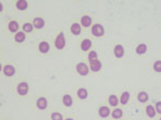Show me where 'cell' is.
I'll return each instance as SVG.
<instances>
[{
	"mask_svg": "<svg viewBox=\"0 0 161 120\" xmlns=\"http://www.w3.org/2000/svg\"><path fill=\"white\" fill-rule=\"evenodd\" d=\"M91 46H92V43H91V41L89 39H84L82 41V43H80V49L84 52L89 51L91 48Z\"/></svg>",
	"mask_w": 161,
	"mask_h": 120,
	"instance_id": "ba28073f",
	"label": "cell"
},
{
	"mask_svg": "<svg viewBox=\"0 0 161 120\" xmlns=\"http://www.w3.org/2000/svg\"><path fill=\"white\" fill-rule=\"evenodd\" d=\"M44 19L41 18V17H35V19H33V21H32V25H33V27L35 28H37V29H42L43 27H44Z\"/></svg>",
	"mask_w": 161,
	"mask_h": 120,
	"instance_id": "8fae6325",
	"label": "cell"
},
{
	"mask_svg": "<svg viewBox=\"0 0 161 120\" xmlns=\"http://www.w3.org/2000/svg\"><path fill=\"white\" fill-rule=\"evenodd\" d=\"M148 99H149V96H148L147 92H145V91H141V92H139V94H137V100H139L141 103L147 102Z\"/></svg>",
	"mask_w": 161,
	"mask_h": 120,
	"instance_id": "7402d4cb",
	"label": "cell"
},
{
	"mask_svg": "<svg viewBox=\"0 0 161 120\" xmlns=\"http://www.w3.org/2000/svg\"><path fill=\"white\" fill-rule=\"evenodd\" d=\"M156 114H157V112H156L155 106H153V105H148V106L146 107V115H147L149 118H154L156 116Z\"/></svg>",
	"mask_w": 161,
	"mask_h": 120,
	"instance_id": "603a6c76",
	"label": "cell"
},
{
	"mask_svg": "<svg viewBox=\"0 0 161 120\" xmlns=\"http://www.w3.org/2000/svg\"><path fill=\"white\" fill-rule=\"evenodd\" d=\"M29 91V85L26 83V82H23V83H19L17 85V93L19 96H26Z\"/></svg>",
	"mask_w": 161,
	"mask_h": 120,
	"instance_id": "277c9868",
	"label": "cell"
},
{
	"mask_svg": "<svg viewBox=\"0 0 161 120\" xmlns=\"http://www.w3.org/2000/svg\"><path fill=\"white\" fill-rule=\"evenodd\" d=\"M95 59H98V54H97V52H95V51L89 52L88 60L89 61H91V60H95Z\"/></svg>",
	"mask_w": 161,
	"mask_h": 120,
	"instance_id": "f1b7e54d",
	"label": "cell"
},
{
	"mask_svg": "<svg viewBox=\"0 0 161 120\" xmlns=\"http://www.w3.org/2000/svg\"><path fill=\"white\" fill-rule=\"evenodd\" d=\"M91 33L97 38H101L104 35V28L101 24H95L91 27Z\"/></svg>",
	"mask_w": 161,
	"mask_h": 120,
	"instance_id": "6da1fadb",
	"label": "cell"
},
{
	"mask_svg": "<svg viewBox=\"0 0 161 120\" xmlns=\"http://www.w3.org/2000/svg\"><path fill=\"white\" fill-rule=\"evenodd\" d=\"M78 99L85 100L87 99V96H88V92H87V90H86L85 88H80L78 90Z\"/></svg>",
	"mask_w": 161,
	"mask_h": 120,
	"instance_id": "cb8c5ba5",
	"label": "cell"
},
{
	"mask_svg": "<svg viewBox=\"0 0 161 120\" xmlns=\"http://www.w3.org/2000/svg\"><path fill=\"white\" fill-rule=\"evenodd\" d=\"M129 99H130V93H129L128 91H125V92H123L120 99H119V103L123 105H126L128 103Z\"/></svg>",
	"mask_w": 161,
	"mask_h": 120,
	"instance_id": "d6986e66",
	"label": "cell"
},
{
	"mask_svg": "<svg viewBox=\"0 0 161 120\" xmlns=\"http://www.w3.org/2000/svg\"><path fill=\"white\" fill-rule=\"evenodd\" d=\"M109 103H110L111 106L116 107L118 104H119V99H118L115 94H111V96H109Z\"/></svg>",
	"mask_w": 161,
	"mask_h": 120,
	"instance_id": "ffe728a7",
	"label": "cell"
},
{
	"mask_svg": "<svg viewBox=\"0 0 161 120\" xmlns=\"http://www.w3.org/2000/svg\"><path fill=\"white\" fill-rule=\"evenodd\" d=\"M135 52H137V55H144L146 52H147V45L144 44V43H141L137 46L135 48Z\"/></svg>",
	"mask_w": 161,
	"mask_h": 120,
	"instance_id": "4fadbf2b",
	"label": "cell"
},
{
	"mask_svg": "<svg viewBox=\"0 0 161 120\" xmlns=\"http://www.w3.org/2000/svg\"><path fill=\"white\" fill-rule=\"evenodd\" d=\"M91 23H92V19H91V17L88 15H84L83 17H82V19H80V24L84 27L91 26Z\"/></svg>",
	"mask_w": 161,
	"mask_h": 120,
	"instance_id": "5bb4252c",
	"label": "cell"
},
{
	"mask_svg": "<svg viewBox=\"0 0 161 120\" xmlns=\"http://www.w3.org/2000/svg\"><path fill=\"white\" fill-rule=\"evenodd\" d=\"M111 115H112V117L114 119H120L123 117V110L120 108H115V110L111 113Z\"/></svg>",
	"mask_w": 161,
	"mask_h": 120,
	"instance_id": "d4e9b609",
	"label": "cell"
},
{
	"mask_svg": "<svg viewBox=\"0 0 161 120\" xmlns=\"http://www.w3.org/2000/svg\"><path fill=\"white\" fill-rule=\"evenodd\" d=\"M89 68H90V70L92 72H99L100 70L102 69V63L100 60L95 59V60L89 61Z\"/></svg>",
	"mask_w": 161,
	"mask_h": 120,
	"instance_id": "5b68a950",
	"label": "cell"
},
{
	"mask_svg": "<svg viewBox=\"0 0 161 120\" xmlns=\"http://www.w3.org/2000/svg\"><path fill=\"white\" fill-rule=\"evenodd\" d=\"M71 32H72V35H80V32H82L80 25L78 24V23H74V24H72V26H71Z\"/></svg>",
	"mask_w": 161,
	"mask_h": 120,
	"instance_id": "9a60e30c",
	"label": "cell"
},
{
	"mask_svg": "<svg viewBox=\"0 0 161 120\" xmlns=\"http://www.w3.org/2000/svg\"><path fill=\"white\" fill-rule=\"evenodd\" d=\"M153 68H154V70H155V72L161 73V60H157V61H155Z\"/></svg>",
	"mask_w": 161,
	"mask_h": 120,
	"instance_id": "83f0119b",
	"label": "cell"
},
{
	"mask_svg": "<svg viewBox=\"0 0 161 120\" xmlns=\"http://www.w3.org/2000/svg\"><path fill=\"white\" fill-rule=\"evenodd\" d=\"M51 118H52V120H64V117H62L61 114H60V113H57V112L52 113Z\"/></svg>",
	"mask_w": 161,
	"mask_h": 120,
	"instance_id": "4316f807",
	"label": "cell"
},
{
	"mask_svg": "<svg viewBox=\"0 0 161 120\" xmlns=\"http://www.w3.org/2000/svg\"><path fill=\"white\" fill-rule=\"evenodd\" d=\"M98 113H99V116L101 118H107L109 116L111 115V110L109 107L106 106H101L99 108V110H98Z\"/></svg>",
	"mask_w": 161,
	"mask_h": 120,
	"instance_id": "9c48e42d",
	"label": "cell"
},
{
	"mask_svg": "<svg viewBox=\"0 0 161 120\" xmlns=\"http://www.w3.org/2000/svg\"><path fill=\"white\" fill-rule=\"evenodd\" d=\"M160 120H161V118H160Z\"/></svg>",
	"mask_w": 161,
	"mask_h": 120,
	"instance_id": "836d02e7",
	"label": "cell"
},
{
	"mask_svg": "<svg viewBox=\"0 0 161 120\" xmlns=\"http://www.w3.org/2000/svg\"><path fill=\"white\" fill-rule=\"evenodd\" d=\"M64 46H66V38H64V32H60L55 40V47L57 49H62L64 48Z\"/></svg>",
	"mask_w": 161,
	"mask_h": 120,
	"instance_id": "7a4b0ae2",
	"label": "cell"
},
{
	"mask_svg": "<svg viewBox=\"0 0 161 120\" xmlns=\"http://www.w3.org/2000/svg\"><path fill=\"white\" fill-rule=\"evenodd\" d=\"M76 71H78V73L80 76H86L89 72V68L84 62H80V63L76 64Z\"/></svg>",
	"mask_w": 161,
	"mask_h": 120,
	"instance_id": "3957f363",
	"label": "cell"
},
{
	"mask_svg": "<svg viewBox=\"0 0 161 120\" xmlns=\"http://www.w3.org/2000/svg\"><path fill=\"white\" fill-rule=\"evenodd\" d=\"M39 51L41 52L42 54H46L48 51H49V44L45 41H43L39 44Z\"/></svg>",
	"mask_w": 161,
	"mask_h": 120,
	"instance_id": "e0dca14e",
	"label": "cell"
},
{
	"mask_svg": "<svg viewBox=\"0 0 161 120\" xmlns=\"http://www.w3.org/2000/svg\"><path fill=\"white\" fill-rule=\"evenodd\" d=\"M2 10H3V5H2V3L0 2V12H1Z\"/></svg>",
	"mask_w": 161,
	"mask_h": 120,
	"instance_id": "4dcf8cb0",
	"label": "cell"
},
{
	"mask_svg": "<svg viewBox=\"0 0 161 120\" xmlns=\"http://www.w3.org/2000/svg\"><path fill=\"white\" fill-rule=\"evenodd\" d=\"M33 25L31 24V23H25L24 26H23V30H24V32H31L32 30H33Z\"/></svg>",
	"mask_w": 161,
	"mask_h": 120,
	"instance_id": "484cf974",
	"label": "cell"
},
{
	"mask_svg": "<svg viewBox=\"0 0 161 120\" xmlns=\"http://www.w3.org/2000/svg\"><path fill=\"white\" fill-rule=\"evenodd\" d=\"M66 120H74V119H72V118H67Z\"/></svg>",
	"mask_w": 161,
	"mask_h": 120,
	"instance_id": "1f68e13d",
	"label": "cell"
},
{
	"mask_svg": "<svg viewBox=\"0 0 161 120\" xmlns=\"http://www.w3.org/2000/svg\"><path fill=\"white\" fill-rule=\"evenodd\" d=\"M114 55H115L116 58H123V55H125V48L120 44H117V45L114 47Z\"/></svg>",
	"mask_w": 161,
	"mask_h": 120,
	"instance_id": "8992f818",
	"label": "cell"
},
{
	"mask_svg": "<svg viewBox=\"0 0 161 120\" xmlns=\"http://www.w3.org/2000/svg\"><path fill=\"white\" fill-rule=\"evenodd\" d=\"M37 107L39 110H45L46 107H47V100L44 96L39 98L37 101Z\"/></svg>",
	"mask_w": 161,
	"mask_h": 120,
	"instance_id": "30bf717a",
	"label": "cell"
},
{
	"mask_svg": "<svg viewBox=\"0 0 161 120\" xmlns=\"http://www.w3.org/2000/svg\"><path fill=\"white\" fill-rule=\"evenodd\" d=\"M9 30H10L11 32H17L18 31V28H19V26H18V23L16 21H11L10 23H9Z\"/></svg>",
	"mask_w": 161,
	"mask_h": 120,
	"instance_id": "44dd1931",
	"label": "cell"
},
{
	"mask_svg": "<svg viewBox=\"0 0 161 120\" xmlns=\"http://www.w3.org/2000/svg\"><path fill=\"white\" fill-rule=\"evenodd\" d=\"M3 74L5 75V76H13L14 74H15V68L13 67V66H11V64H7V66H4L3 67Z\"/></svg>",
	"mask_w": 161,
	"mask_h": 120,
	"instance_id": "52a82bcc",
	"label": "cell"
},
{
	"mask_svg": "<svg viewBox=\"0 0 161 120\" xmlns=\"http://www.w3.org/2000/svg\"><path fill=\"white\" fill-rule=\"evenodd\" d=\"M14 39H15V41L17 43H23L25 40H26V35H25L24 31H17Z\"/></svg>",
	"mask_w": 161,
	"mask_h": 120,
	"instance_id": "2e32d148",
	"label": "cell"
},
{
	"mask_svg": "<svg viewBox=\"0 0 161 120\" xmlns=\"http://www.w3.org/2000/svg\"><path fill=\"white\" fill-rule=\"evenodd\" d=\"M1 70H2V67H1V63H0V72H1Z\"/></svg>",
	"mask_w": 161,
	"mask_h": 120,
	"instance_id": "d6a6232c",
	"label": "cell"
},
{
	"mask_svg": "<svg viewBox=\"0 0 161 120\" xmlns=\"http://www.w3.org/2000/svg\"><path fill=\"white\" fill-rule=\"evenodd\" d=\"M16 8L18 9L19 11H25L28 8V2L26 0H17L16 2Z\"/></svg>",
	"mask_w": 161,
	"mask_h": 120,
	"instance_id": "ac0fdd59",
	"label": "cell"
},
{
	"mask_svg": "<svg viewBox=\"0 0 161 120\" xmlns=\"http://www.w3.org/2000/svg\"><path fill=\"white\" fill-rule=\"evenodd\" d=\"M155 108H156V112L158 113V114H161V102H157V103H156Z\"/></svg>",
	"mask_w": 161,
	"mask_h": 120,
	"instance_id": "f546056e",
	"label": "cell"
},
{
	"mask_svg": "<svg viewBox=\"0 0 161 120\" xmlns=\"http://www.w3.org/2000/svg\"><path fill=\"white\" fill-rule=\"evenodd\" d=\"M62 103H64V106H67V107L72 106V104H73L72 96H70V94H64V98H62Z\"/></svg>",
	"mask_w": 161,
	"mask_h": 120,
	"instance_id": "7c38bea8",
	"label": "cell"
}]
</instances>
